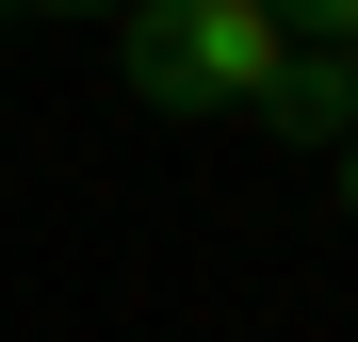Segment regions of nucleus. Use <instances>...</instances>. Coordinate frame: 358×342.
I'll return each instance as SVG.
<instances>
[{"label": "nucleus", "mask_w": 358, "mask_h": 342, "mask_svg": "<svg viewBox=\"0 0 358 342\" xmlns=\"http://www.w3.org/2000/svg\"><path fill=\"white\" fill-rule=\"evenodd\" d=\"M114 82L147 114H277L293 17L277 0H114Z\"/></svg>", "instance_id": "f257e3e1"}, {"label": "nucleus", "mask_w": 358, "mask_h": 342, "mask_svg": "<svg viewBox=\"0 0 358 342\" xmlns=\"http://www.w3.org/2000/svg\"><path fill=\"white\" fill-rule=\"evenodd\" d=\"M277 114L342 147V131H358V33H342V49H293V98H277Z\"/></svg>", "instance_id": "f03ea898"}, {"label": "nucleus", "mask_w": 358, "mask_h": 342, "mask_svg": "<svg viewBox=\"0 0 358 342\" xmlns=\"http://www.w3.org/2000/svg\"><path fill=\"white\" fill-rule=\"evenodd\" d=\"M277 17H293V49H342V33H358V0H277Z\"/></svg>", "instance_id": "7ed1b4c3"}, {"label": "nucleus", "mask_w": 358, "mask_h": 342, "mask_svg": "<svg viewBox=\"0 0 358 342\" xmlns=\"http://www.w3.org/2000/svg\"><path fill=\"white\" fill-rule=\"evenodd\" d=\"M0 17H82V0H0Z\"/></svg>", "instance_id": "20e7f679"}, {"label": "nucleus", "mask_w": 358, "mask_h": 342, "mask_svg": "<svg viewBox=\"0 0 358 342\" xmlns=\"http://www.w3.org/2000/svg\"><path fill=\"white\" fill-rule=\"evenodd\" d=\"M342 212H358V131H342Z\"/></svg>", "instance_id": "39448f33"}]
</instances>
